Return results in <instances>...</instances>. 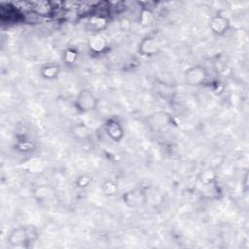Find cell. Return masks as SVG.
<instances>
[{
	"label": "cell",
	"mask_w": 249,
	"mask_h": 249,
	"mask_svg": "<svg viewBox=\"0 0 249 249\" xmlns=\"http://www.w3.org/2000/svg\"><path fill=\"white\" fill-rule=\"evenodd\" d=\"M99 105V99L96 94L89 89H82L76 94L74 99V106L79 113L88 114L94 112Z\"/></svg>",
	"instance_id": "2"
},
{
	"label": "cell",
	"mask_w": 249,
	"mask_h": 249,
	"mask_svg": "<svg viewBox=\"0 0 249 249\" xmlns=\"http://www.w3.org/2000/svg\"><path fill=\"white\" fill-rule=\"evenodd\" d=\"M121 197L123 202L130 208H139L143 206L148 199L146 190L140 187H135L124 192Z\"/></svg>",
	"instance_id": "5"
},
{
	"label": "cell",
	"mask_w": 249,
	"mask_h": 249,
	"mask_svg": "<svg viewBox=\"0 0 249 249\" xmlns=\"http://www.w3.org/2000/svg\"><path fill=\"white\" fill-rule=\"evenodd\" d=\"M92 183V177L89 173H83L75 179V187L79 190H85Z\"/></svg>",
	"instance_id": "16"
},
{
	"label": "cell",
	"mask_w": 249,
	"mask_h": 249,
	"mask_svg": "<svg viewBox=\"0 0 249 249\" xmlns=\"http://www.w3.org/2000/svg\"><path fill=\"white\" fill-rule=\"evenodd\" d=\"M104 131L107 137L115 142H121L124 137V127L117 117H109L104 123Z\"/></svg>",
	"instance_id": "7"
},
{
	"label": "cell",
	"mask_w": 249,
	"mask_h": 249,
	"mask_svg": "<svg viewBox=\"0 0 249 249\" xmlns=\"http://www.w3.org/2000/svg\"><path fill=\"white\" fill-rule=\"evenodd\" d=\"M80 53L76 47H67L61 53V61L66 66H73L79 60Z\"/></svg>",
	"instance_id": "11"
},
{
	"label": "cell",
	"mask_w": 249,
	"mask_h": 249,
	"mask_svg": "<svg viewBox=\"0 0 249 249\" xmlns=\"http://www.w3.org/2000/svg\"><path fill=\"white\" fill-rule=\"evenodd\" d=\"M89 24L93 31V33H100L101 30L105 28L107 25V18L105 17H101L99 15L93 16L89 18Z\"/></svg>",
	"instance_id": "15"
},
{
	"label": "cell",
	"mask_w": 249,
	"mask_h": 249,
	"mask_svg": "<svg viewBox=\"0 0 249 249\" xmlns=\"http://www.w3.org/2000/svg\"><path fill=\"white\" fill-rule=\"evenodd\" d=\"M88 46L92 53H102L105 50H107L109 44L107 39L101 33H93L89 38Z\"/></svg>",
	"instance_id": "10"
},
{
	"label": "cell",
	"mask_w": 249,
	"mask_h": 249,
	"mask_svg": "<svg viewBox=\"0 0 249 249\" xmlns=\"http://www.w3.org/2000/svg\"><path fill=\"white\" fill-rule=\"evenodd\" d=\"M153 89L156 94L164 100L172 99L176 93L175 89L172 85L160 80H156L154 82Z\"/></svg>",
	"instance_id": "9"
},
{
	"label": "cell",
	"mask_w": 249,
	"mask_h": 249,
	"mask_svg": "<svg viewBox=\"0 0 249 249\" xmlns=\"http://www.w3.org/2000/svg\"><path fill=\"white\" fill-rule=\"evenodd\" d=\"M217 178H218L217 172L210 167L202 169L197 175V181L205 187H209L215 184L217 181Z\"/></svg>",
	"instance_id": "12"
},
{
	"label": "cell",
	"mask_w": 249,
	"mask_h": 249,
	"mask_svg": "<svg viewBox=\"0 0 249 249\" xmlns=\"http://www.w3.org/2000/svg\"><path fill=\"white\" fill-rule=\"evenodd\" d=\"M153 15L152 12L150 10H143L140 14V18H139V22L142 25H149L151 20H152Z\"/></svg>",
	"instance_id": "17"
},
{
	"label": "cell",
	"mask_w": 249,
	"mask_h": 249,
	"mask_svg": "<svg viewBox=\"0 0 249 249\" xmlns=\"http://www.w3.org/2000/svg\"><path fill=\"white\" fill-rule=\"evenodd\" d=\"M209 77L208 69L201 64H195L185 69L183 79L186 85L190 87L204 86Z\"/></svg>",
	"instance_id": "3"
},
{
	"label": "cell",
	"mask_w": 249,
	"mask_h": 249,
	"mask_svg": "<svg viewBox=\"0 0 249 249\" xmlns=\"http://www.w3.org/2000/svg\"><path fill=\"white\" fill-rule=\"evenodd\" d=\"M162 48L160 40L154 34L143 37L137 45V53L143 57H153L158 55Z\"/></svg>",
	"instance_id": "4"
},
{
	"label": "cell",
	"mask_w": 249,
	"mask_h": 249,
	"mask_svg": "<svg viewBox=\"0 0 249 249\" xmlns=\"http://www.w3.org/2000/svg\"><path fill=\"white\" fill-rule=\"evenodd\" d=\"M231 27L230 18L224 14L218 12L210 17L208 21V28L210 32L218 37L226 35Z\"/></svg>",
	"instance_id": "6"
},
{
	"label": "cell",
	"mask_w": 249,
	"mask_h": 249,
	"mask_svg": "<svg viewBox=\"0 0 249 249\" xmlns=\"http://www.w3.org/2000/svg\"><path fill=\"white\" fill-rule=\"evenodd\" d=\"M62 72L61 66L58 63L47 62L43 64L39 69V75L43 80L54 81L57 80Z\"/></svg>",
	"instance_id": "8"
},
{
	"label": "cell",
	"mask_w": 249,
	"mask_h": 249,
	"mask_svg": "<svg viewBox=\"0 0 249 249\" xmlns=\"http://www.w3.org/2000/svg\"><path fill=\"white\" fill-rule=\"evenodd\" d=\"M37 229L34 226H19L14 228L7 236V241L12 247H28L37 237Z\"/></svg>",
	"instance_id": "1"
},
{
	"label": "cell",
	"mask_w": 249,
	"mask_h": 249,
	"mask_svg": "<svg viewBox=\"0 0 249 249\" xmlns=\"http://www.w3.org/2000/svg\"><path fill=\"white\" fill-rule=\"evenodd\" d=\"M148 120L151 125L155 126L156 128H161L169 124L170 116L163 112H158V113H155L153 116H150Z\"/></svg>",
	"instance_id": "13"
},
{
	"label": "cell",
	"mask_w": 249,
	"mask_h": 249,
	"mask_svg": "<svg viewBox=\"0 0 249 249\" xmlns=\"http://www.w3.org/2000/svg\"><path fill=\"white\" fill-rule=\"evenodd\" d=\"M100 191L105 196H115L119 192V185L114 179H105L100 185Z\"/></svg>",
	"instance_id": "14"
}]
</instances>
